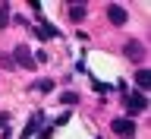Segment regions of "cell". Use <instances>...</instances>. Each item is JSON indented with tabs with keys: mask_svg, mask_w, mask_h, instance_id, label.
Wrapping results in <instances>:
<instances>
[{
	"mask_svg": "<svg viewBox=\"0 0 151 139\" xmlns=\"http://www.w3.org/2000/svg\"><path fill=\"white\" fill-rule=\"evenodd\" d=\"M110 130L116 133V136H123V139H132L135 136V120H132V117H116V120L110 123Z\"/></svg>",
	"mask_w": 151,
	"mask_h": 139,
	"instance_id": "cell-1",
	"label": "cell"
},
{
	"mask_svg": "<svg viewBox=\"0 0 151 139\" xmlns=\"http://www.w3.org/2000/svg\"><path fill=\"white\" fill-rule=\"evenodd\" d=\"M13 63H19V66H25V70H32V63H35L32 47H28V44H19L16 51H13Z\"/></svg>",
	"mask_w": 151,
	"mask_h": 139,
	"instance_id": "cell-2",
	"label": "cell"
},
{
	"mask_svg": "<svg viewBox=\"0 0 151 139\" xmlns=\"http://www.w3.org/2000/svg\"><path fill=\"white\" fill-rule=\"evenodd\" d=\"M107 19H110L113 25H123V22H126L129 16H126V9H123L120 3H110V7H107Z\"/></svg>",
	"mask_w": 151,
	"mask_h": 139,
	"instance_id": "cell-3",
	"label": "cell"
},
{
	"mask_svg": "<svg viewBox=\"0 0 151 139\" xmlns=\"http://www.w3.org/2000/svg\"><path fill=\"white\" fill-rule=\"evenodd\" d=\"M145 95L142 92H132V95H126V108H129V111H145Z\"/></svg>",
	"mask_w": 151,
	"mask_h": 139,
	"instance_id": "cell-4",
	"label": "cell"
},
{
	"mask_svg": "<svg viewBox=\"0 0 151 139\" xmlns=\"http://www.w3.org/2000/svg\"><path fill=\"white\" fill-rule=\"evenodd\" d=\"M123 54L129 57V60H142V57H145V47H142L139 41H129V44L123 47Z\"/></svg>",
	"mask_w": 151,
	"mask_h": 139,
	"instance_id": "cell-5",
	"label": "cell"
},
{
	"mask_svg": "<svg viewBox=\"0 0 151 139\" xmlns=\"http://www.w3.org/2000/svg\"><path fill=\"white\" fill-rule=\"evenodd\" d=\"M135 85H139L142 92H145V89L151 85V73L145 70V66H142V70H135Z\"/></svg>",
	"mask_w": 151,
	"mask_h": 139,
	"instance_id": "cell-6",
	"label": "cell"
},
{
	"mask_svg": "<svg viewBox=\"0 0 151 139\" xmlns=\"http://www.w3.org/2000/svg\"><path fill=\"white\" fill-rule=\"evenodd\" d=\"M85 13H88V9H85V3H73V7H69V19H73V22H82Z\"/></svg>",
	"mask_w": 151,
	"mask_h": 139,
	"instance_id": "cell-7",
	"label": "cell"
},
{
	"mask_svg": "<svg viewBox=\"0 0 151 139\" xmlns=\"http://www.w3.org/2000/svg\"><path fill=\"white\" fill-rule=\"evenodd\" d=\"M32 89H35V92H50V89H54V82H50V79H38Z\"/></svg>",
	"mask_w": 151,
	"mask_h": 139,
	"instance_id": "cell-8",
	"label": "cell"
},
{
	"mask_svg": "<svg viewBox=\"0 0 151 139\" xmlns=\"http://www.w3.org/2000/svg\"><path fill=\"white\" fill-rule=\"evenodd\" d=\"M6 22H9V7L3 3V7H0V28L6 25Z\"/></svg>",
	"mask_w": 151,
	"mask_h": 139,
	"instance_id": "cell-9",
	"label": "cell"
},
{
	"mask_svg": "<svg viewBox=\"0 0 151 139\" xmlns=\"http://www.w3.org/2000/svg\"><path fill=\"white\" fill-rule=\"evenodd\" d=\"M0 66H6V70H16V63H13V57H9V54H0Z\"/></svg>",
	"mask_w": 151,
	"mask_h": 139,
	"instance_id": "cell-10",
	"label": "cell"
},
{
	"mask_svg": "<svg viewBox=\"0 0 151 139\" xmlns=\"http://www.w3.org/2000/svg\"><path fill=\"white\" fill-rule=\"evenodd\" d=\"M60 98H63V104H76V101H79V95H76V92H63Z\"/></svg>",
	"mask_w": 151,
	"mask_h": 139,
	"instance_id": "cell-11",
	"label": "cell"
},
{
	"mask_svg": "<svg viewBox=\"0 0 151 139\" xmlns=\"http://www.w3.org/2000/svg\"><path fill=\"white\" fill-rule=\"evenodd\" d=\"M0 130H9V114H0Z\"/></svg>",
	"mask_w": 151,
	"mask_h": 139,
	"instance_id": "cell-12",
	"label": "cell"
}]
</instances>
